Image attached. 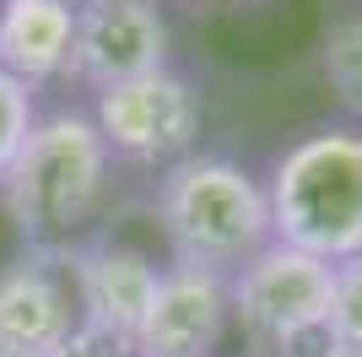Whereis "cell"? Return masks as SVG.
<instances>
[{"instance_id":"7a4b0ae2","label":"cell","mask_w":362,"mask_h":357,"mask_svg":"<svg viewBox=\"0 0 362 357\" xmlns=\"http://www.w3.org/2000/svg\"><path fill=\"white\" fill-rule=\"evenodd\" d=\"M157 227L168 266L233 271L271 244V200L265 178L222 152H189L157 178Z\"/></svg>"},{"instance_id":"ac0fdd59","label":"cell","mask_w":362,"mask_h":357,"mask_svg":"<svg viewBox=\"0 0 362 357\" xmlns=\"http://www.w3.org/2000/svg\"><path fill=\"white\" fill-rule=\"evenodd\" d=\"M76 6H119V0H76Z\"/></svg>"},{"instance_id":"7c38bea8","label":"cell","mask_w":362,"mask_h":357,"mask_svg":"<svg viewBox=\"0 0 362 357\" xmlns=\"http://www.w3.org/2000/svg\"><path fill=\"white\" fill-rule=\"evenodd\" d=\"M335 352L362 357V254L335 266V293H330V319H325Z\"/></svg>"},{"instance_id":"9c48e42d","label":"cell","mask_w":362,"mask_h":357,"mask_svg":"<svg viewBox=\"0 0 362 357\" xmlns=\"http://www.w3.org/2000/svg\"><path fill=\"white\" fill-rule=\"evenodd\" d=\"M76 325L81 319H76L71 282L49 249H28L22 260L0 271V346L54 357Z\"/></svg>"},{"instance_id":"8fae6325","label":"cell","mask_w":362,"mask_h":357,"mask_svg":"<svg viewBox=\"0 0 362 357\" xmlns=\"http://www.w3.org/2000/svg\"><path fill=\"white\" fill-rule=\"evenodd\" d=\"M319 65H325V81L341 98L351 119H362V11L341 16L330 33H325V49H319Z\"/></svg>"},{"instance_id":"ba28073f","label":"cell","mask_w":362,"mask_h":357,"mask_svg":"<svg viewBox=\"0 0 362 357\" xmlns=\"http://www.w3.org/2000/svg\"><path fill=\"white\" fill-rule=\"evenodd\" d=\"M233 325L227 276L195 266H163L157 293L146 303V319L136 330L141 357H216Z\"/></svg>"},{"instance_id":"e0dca14e","label":"cell","mask_w":362,"mask_h":357,"mask_svg":"<svg viewBox=\"0 0 362 357\" xmlns=\"http://www.w3.org/2000/svg\"><path fill=\"white\" fill-rule=\"evenodd\" d=\"M0 357H33V352H16V346H0Z\"/></svg>"},{"instance_id":"4fadbf2b","label":"cell","mask_w":362,"mask_h":357,"mask_svg":"<svg viewBox=\"0 0 362 357\" xmlns=\"http://www.w3.org/2000/svg\"><path fill=\"white\" fill-rule=\"evenodd\" d=\"M33 119H38V103H33V87H22L16 76L0 71V178L11 168V157L22 152Z\"/></svg>"},{"instance_id":"30bf717a","label":"cell","mask_w":362,"mask_h":357,"mask_svg":"<svg viewBox=\"0 0 362 357\" xmlns=\"http://www.w3.org/2000/svg\"><path fill=\"white\" fill-rule=\"evenodd\" d=\"M76 38V0H0V71L22 87L65 81Z\"/></svg>"},{"instance_id":"5bb4252c","label":"cell","mask_w":362,"mask_h":357,"mask_svg":"<svg viewBox=\"0 0 362 357\" xmlns=\"http://www.w3.org/2000/svg\"><path fill=\"white\" fill-rule=\"evenodd\" d=\"M54 357H141V352H136V341H124V336H103V330L76 325L71 341H65Z\"/></svg>"},{"instance_id":"8992f818","label":"cell","mask_w":362,"mask_h":357,"mask_svg":"<svg viewBox=\"0 0 362 357\" xmlns=\"http://www.w3.org/2000/svg\"><path fill=\"white\" fill-rule=\"evenodd\" d=\"M173 33L157 0H119V6H76V38L65 60V81L92 98L151 71H168Z\"/></svg>"},{"instance_id":"2e32d148","label":"cell","mask_w":362,"mask_h":357,"mask_svg":"<svg viewBox=\"0 0 362 357\" xmlns=\"http://www.w3.org/2000/svg\"><path fill=\"white\" fill-rule=\"evenodd\" d=\"M189 6H243V0H189Z\"/></svg>"},{"instance_id":"9a60e30c","label":"cell","mask_w":362,"mask_h":357,"mask_svg":"<svg viewBox=\"0 0 362 357\" xmlns=\"http://www.w3.org/2000/svg\"><path fill=\"white\" fill-rule=\"evenodd\" d=\"M271 357H346V352H335V346H330V336H314V341L287 346V352H271Z\"/></svg>"},{"instance_id":"6da1fadb","label":"cell","mask_w":362,"mask_h":357,"mask_svg":"<svg viewBox=\"0 0 362 357\" xmlns=\"http://www.w3.org/2000/svg\"><path fill=\"white\" fill-rule=\"evenodd\" d=\"M108 157L103 135L87 108H49L33 119L22 152L0 178V200L16 238L28 249H65L92 222L108 195Z\"/></svg>"},{"instance_id":"5b68a950","label":"cell","mask_w":362,"mask_h":357,"mask_svg":"<svg viewBox=\"0 0 362 357\" xmlns=\"http://www.w3.org/2000/svg\"><path fill=\"white\" fill-rule=\"evenodd\" d=\"M87 114L103 135L108 157L130 168H173L179 157L195 152L200 125H206V103H200L195 81L173 65L98 92Z\"/></svg>"},{"instance_id":"52a82bcc","label":"cell","mask_w":362,"mask_h":357,"mask_svg":"<svg viewBox=\"0 0 362 357\" xmlns=\"http://www.w3.org/2000/svg\"><path fill=\"white\" fill-rule=\"evenodd\" d=\"M49 254L65 260V282H71V298H76V319H81L87 330L136 341L163 266H157L146 249L119 244V238L65 244V249H49Z\"/></svg>"},{"instance_id":"3957f363","label":"cell","mask_w":362,"mask_h":357,"mask_svg":"<svg viewBox=\"0 0 362 357\" xmlns=\"http://www.w3.org/2000/svg\"><path fill=\"white\" fill-rule=\"evenodd\" d=\"M271 200V238L346 266L362 254V130L325 125L298 135L265 174Z\"/></svg>"},{"instance_id":"277c9868","label":"cell","mask_w":362,"mask_h":357,"mask_svg":"<svg viewBox=\"0 0 362 357\" xmlns=\"http://www.w3.org/2000/svg\"><path fill=\"white\" fill-rule=\"evenodd\" d=\"M330 293H335V266H325L303 249H287L276 238L227 276L233 325L259 352H287V346L325 336Z\"/></svg>"}]
</instances>
